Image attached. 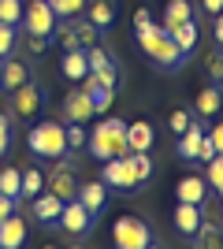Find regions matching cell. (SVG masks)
I'll return each mask as SVG.
<instances>
[{
    "mask_svg": "<svg viewBox=\"0 0 223 249\" xmlns=\"http://www.w3.org/2000/svg\"><path fill=\"white\" fill-rule=\"evenodd\" d=\"M149 26H156L153 11H149V8H138V11H134V37H138V34H145Z\"/></svg>",
    "mask_w": 223,
    "mask_h": 249,
    "instance_id": "cell-38",
    "label": "cell"
},
{
    "mask_svg": "<svg viewBox=\"0 0 223 249\" xmlns=\"http://www.w3.org/2000/svg\"><path fill=\"white\" fill-rule=\"evenodd\" d=\"M0 22L19 26L22 22V0H0Z\"/></svg>",
    "mask_w": 223,
    "mask_h": 249,
    "instance_id": "cell-32",
    "label": "cell"
},
{
    "mask_svg": "<svg viewBox=\"0 0 223 249\" xmlns=\"http://www.w3.org/2000/svg\"><path fill=\"white\" fill-rule=\"evenodd\" d=\"M26 145H30L34 156H41V160H56V156L67 153V134L64 126L52 123V119H41V123L30 126V134H26Z\"/></svg>",
    "mask_w": 223,
    "mask_h": 249,
    "instance_id": "cell-3",
    "label": "cell"
},
{
    "mask_svg": "<svg viewBox=\"0 0 223 249\" xmlns=\"http://www.w3.org/2000/svg\"><path fill=\"white\" fill-rule=\"evenodd\" d=\"M201 223H205V205H186V201L175 205V231L182 238H193L201 231Z\"/></svg>",
    "mask_w": 223,
    "mask_h": 249,
    "instance_id": "cell-10",
    "label": "cell"
},
{
    "mask_svg": "<svg viewBox=\"0 0 223 249\" xmlns=\"http://www.w3.org/2000/svg\"><path fill=\"white\" fill-rule=\"evenodd\" d=\"M220 104H223L220 86H205L201 93H197V115H201V119H212V115L220 112Z\"/></svg>",
    "mask_w": 223,
    "mask_h": 249,
    "instance_id": "cell-23",
    "label": "cell"
},
{
    "mask_svg": "<svg viewBox=\"0 0 223 249\" xmlns=\"http://www.w3.org/2000/svg\"><path fill=\"white\" fill-rule=\"evenodd\" d=\"M193 19V4L190 0H168V8H164V19H160V26L164 30H175V26H182V22Z\"/></svg>",
    "mask_w": 223,
    "mask_h": 249,
    "instance_id": "cell-21",
    "label": "cell"
},
{
    "mask_svg": "<svg viewBox=\"0 0 223 249\" xmlns=\"http://www.w3.org/2000/svg\"><path fill=\"white\" fill-rule=\"evenodd\" d=\"M208 78H212V86H223V49L208 56Z\"/></svg>",
    "mask_w": 223,
    "mask_h": 249,
    "instance_id": "cell-35",
    "label": "cell"
},
{
    "mask_svg": "<svg viewBox=\"0 0 223 249\" xmlns=\"http://www.w3.org/2000/svg\"><path fill=\"white\" fill-rule=\"evenodd\" d=\"M175 197L186 201V205H205L208 201V182L201 175H182L179 186H175Z\"/></svg>",
    "mask_w": 223,
    "mask_h": 249,
    "instance_id": "cell-15",
    "label": "cell"
},
{
    "mask_svg": "<svg viewBox=\"0 0 223 249\" xmlns=\"http://www.w3.org/2000/svg\"><path fill=\"white\" fill-rule=\"evenodd\" d=\"M49 194H56L60 201H71L74 194H78V178H74V167H67V171H52V175H49Z\"/></svg>",
    "mask_w": 223,
    "mask_h": 249,
    "instance_id": "cell-22",
    "label": "cell"
},
{
    "mask_svg": "<svg viewBox=\"0 0 223 249\" xmlns=\"http://www.w3.org/2000/svg\"><path fill=\"white\" fill-rule=\"evenodd\" d=\"M93 219H97V216H89V212H86L82 201L71 197V201H64V212H60V219H56V223H60L71 238H86V234L93 231Z\"/></svg>",
    "mask_w": 223,
    "mask_h": 249,
    "instance_id": "cell-9",
    "label": "cell"
},
{
    "mask_svg": "<svg viewBox=\"0 0 223 249\" xmlns=\"http://www.w3.org/2000/svg\"><path fill=\"white\" fill-rule=\"evenodd\" d=\"M52 41L60 45L64 52L82 49V45H78V34H74V26H71V19H60V22H56V30H52Z\"/></svg>",
    "mask_w": 223,
    "mask_h": 249,
    "instance_id": "cell-26",
    "label": "cell"
},
{
    "mask_svg": "<svg viewBox=\"0 0 223 249\" xmlns=\"http://www.w3.org/2000/svg\"><path fill=\"white\" fill-rule=\"evenodd\" d=\"M11 119H22V123H30V119H37L45 108V93H41V86L37 82H22L15 93H11Z\"/></svg>",
    "mask_w": 223,
    "mask_h": 249,
    "instance_id": "cell-6",
    "label": "cell"
},
{
    "mask_svg": "<svg viewBox=\"0 0 223 249\" xmlns=\"http://www.w3.org/2000/svg\"><path fill=\"white\" fill-rule=\"evenodd\" d=\"M41 190H45V175L37 171V167H26V171H22V197L34 201Z\"/></svg>",
    "mask_w": 223,
    "mask_h": 249,
    "instance_id": "cell-30",
    "label": "cell"
},
{
    "mask_svg": "<svg viewBox=\"0 0 223 249\" xmlns=\"http://www.w3.org/2000/svg\"><path fill=\"white\" fill-rule=\"evenodd\" d=\"M0 194H8V197H15V201L22 197V171L19 167H4V171H0Z\"/></svg>",
    "mask_w": 223,
    "mask_h": 249,
    "instance_id": "cell-28",
    "label": "cell"
},
{
    "mask_svg": "<svg viewBox=\"0 0 223 249\" xmlns=\"http://www.w3.org/2000/svg\"><path fill=\"white\" fill-rule=\"evenodd\" d=\"M86 149L97 156V160H116V156H127V123L119 115H104L101 123L89 130V142Z\"/></svg>",
    "mask_w": 223,
    "mask_h": 249,
    "instance_id": "cell-1",
    "label": "cell"
},
{
    "mask_svg": "<svg viewBox=\"0 0 223 249\" xmlns=\"http://www.w3.org/2000/svg\"><path fill=\"white\" fill-rule=\"evenodd\" d=\"M208 142L216 145V156H223V123H216L212 130H208Z\"/></svg>",
    "mask_w": 223,
    "mask_h": 249,
    "instance_id": "cell-41",
    "label": "cell"
},
{
    "mask_svg": "<svg viewBox=\"0 0 223 249\" xmlns=\"http://www.w3.org/2000/svg\"><path fill=\"white\" fill-rule=\"evenodd\" d=\"M60 71H64L67 82H82L86 74H89V60H86V49L64 52V60H60Z\"/></svg>",
    "mask_w": 223,
    "mask_h": 249,
    "instance_id": "cell-20",
    "label": "cell"
},
{
    "mask_svg": "<svg viewBox=\"0 0 223 249\" xmlns=\"http://www.w3.org/2000/svg\"><path fill=\"white\" fill-rule=\"evenodd\" d=\"M220 208H223V205H220Z\"/></svg>",
    "mask_w": 223,
    "mask_h": 249,
    "instance_id": "cell-49",
    "label": "cell"
},
{
    "mask_svg": "<svg viewBox=\"0 0 223 249\" xmlns=\"http://www.w3.org/2000/svg\"><path fill=\"white\" fill-rule=\"evenodd\" d=\"M86 60H89V74H93L101 86H108V89H119V63L108 56L101 45H89L86 49Z\"/></svg>",
    "mask_w": 223,
    "mask_h": 249,
    "instance_id": "cell-8",
    "label": "cell"
},
{
    "mask_svg": "<svg viewBox=\"0 0 223 249\" xmlns=\"http://www.w3.org/2000/svg\"><path fill=\"white\" fill-rule=\"evenodd\" d=\"M22 82H30V67H26L22 60H11V56H4V74H0V89L15 93Z\"/></svg>",
    "mask_w": 223,
    "mask_h": 249,
    "instance_id": "cell-18",
    "label": "cell"
},
{
    "mask_svg": "<svg viewBox=\"0 0 223 249\" xmlns=\"http://www.w3.org/2000/svg\"><path fill=\"white\" fill-rule=\"evenodd\" d=\"M212 156H216V145L208 142V130H205V138H201V149H197V160H205V164H208Z\"/></svg>",
    "mask_w": 223,
    "mask_h": 249,
    "instance_id": "cell-40",
    "label": "cell"
},
{
    "mask_svg": "<svg viewBox=\"0 0 223 249\" xmlns=\"http://www.w3.org/2000/svg\"><path fill=\"white\" fill-rule=\"evenodd\" d=\"M0 74H4V56H0Z\"/></svg>",
    "mask_w": 223,
    "mask_h": 249,
    "instance_id": "cell-46",
    "label": "cell"
},
{
    "mask_svg": "<svg viewBox=\"0 0 223 249\" xmlns=\"http://www.w3.org/2000/svg\"><path fill=\"white\" fill-rule=\"evenodd\" d=\"M15 205H19L15 197H8V194H0V219H8L11 212H15Z\"/></svg>",
    "mask_w": 223,
    "mask_h": 249,
    "instance_id": "cell-42",
    "label": "cell"
},
{
    "mask_svg": "<svg viewBox=\"0 0 223 249\" xmlns=\"http://www.w3.org/2000/svg\"><path fill=\"white\" fill-rule=\"evenodd\" d=\"M56 11V19H74V15H82L86 11V0H49Z\"/></svg>",
    "mask_w": 223,
    "mask_h": 249,
    "instance_id": "cell-31",
    "label": "cell"
},
{
    "mask_svg": "<svg viewBox=\"0 0 223 249\" xmlns=\"http://www.w3.org/2000/svg\"><path fill=\"white\" fill-rule=\"evenodd\" d=\"M171 41L179 45V52L182 56H190L193 49H197V22H182V26H175V30H171Z\"/></svg>",
    "mask_w": 223,
    "mask_h": 249,
    "instance_id": "cell-24",
    "label": "cell"
},
{
    "mask_svg": "<svg viewBox=\"0 0 223 249\" xmlns=\"http://www.w3.org/2000/svg\"><path fill=\"white\" fill-rule=\"evenodd\" d=\"M138 45H141V52H145V60L149 63H156V67H164V71H171V67H179L186 56L179 52V45L171 41V34L164 30V26H149L145 34H138Z\"/></svg>",
    "mask_w": 223,
    "mask_h": 249,
    "instance_id": "cell-2",
    "label": "cell"
},
{
    "mask_svg": "<svg viewBox=\"0 0 223 249\" xmlns=\"http://www.w3.org/2000/svg\"><path fill=\"white\" fill-rule=\"evenodd\" d=\"M26 223H22L19 212H11L8 219H0V249H22L26 246Z\"/></svg>",
    "mask_w": 223,
    "mask_h": 249,
    "instance_id": "cell-12",
    "label": "cell"
},
{
    "mask_svg": "<svg viewBox=\"0 0 223 249\" xmlns=\"http://www.w3.org/2000/svg\"><path fill=\"white\" fill-rule=\"evenodd\" d=\"M45 249H52V246H45Z\"/></svg>",
    "mask_w": 223,
    "mask_h": 249,
    "instance_id": "cell-47",
    "label": "cell"
},
{
    "mask_svg": "<svg viewBox=\"0 0 223 249\" xmlns=\"http://www.w3.org/2000/svg\"><path fill=\"white\" fill-rule=\"evenodd\" d=\"M60 212H64V201L56 197V194H49V190H41V194L34 197V216L41 219V223H49V227H52L56 219H60Z\"/></svg>",
    "mask_w": 223,
    "mask_h": 249,
    "instance_id": "cell-19",
    "label": "cell"
},
{
    "mask_svg": "<svg viewBox=\"0 0 223 249\" xmlns=\"http://www.w3.org/2000/svg\"><path fill=\"white\" fill-rule=\"evenodd\" d=\"M153 145H156V130H153V123H145V119L127 123V149H130V153H149Z\"/></svg>",
    "mask_w": 223,
    "mask_h": 249,
    "instance_id": "cell-16",
    "label": "cell"
},
{
    "mask_svg": "<svg viewBox=\"0 0 223 249\" xmlns=\"http://www.w3.org/2000/svg\"><path fill=\"white\" fill-rule=\"evenodd\" d=\"M64 134H67V153H78V149H86V142H89L86 123H67Z\"/></svg>",
    "mask_w": 223,
    "mask_h": 249,
    "instance_id": "cell-29",
    "label": "cell"
},
{
    "mask_svg": "<svg viewBox=\"0 0 223 249\" xmlns=\"http://www.w3.org/2000/svg\"><path fill=\"white\" fill-rule=\"evenodd\" d=\"M212 37H216V49H223V8L216 11V26H212Z\"/></svg>",
    "mask_w": 223,
    "mask_h": 249,
    "instance_id": "cell-43",
    "label": "cell"
},
{
    "mask_svg": "<svg viewBox=\"0 0 223 249\" xmlns=\"http://www.w3.org/2000/svg\"><path fill=\"white\" fill-rule=\"evenodd\" d=\"M64 115H67V123L93 119V97L86 93V89H71V93L64 97Z\"/></svg>",
    "mask_w": 223,
    "mask_h": 249,
    "instance_id": "cell-11",
    "label": "cell"
},
{
    "mask_svg": "<svg viewBox=\"0 0 223 249\" xmlns=\"http://www.w3.org/2000/svg\"><path fill=\"white\" fill-rule=\"evenodd\" d=\"M153 242V231L141 216H119L112 223V246L116 249H145Z\"/></svg>",
    "mask_w": 223,
    "mask_h": 249,
    "instance_id": "cell-4",
    "label": "cell"
},
{
    "mask_svg": "<svg viewBox=\"0 0 223 249\" xmlns=\"http://www.w3.org/2000/svg\"><path fill=\"white\" fill-rule=\"evenodd\" d=\"M190 119H193V115H190V112H182V108H179V112H171V115H168V126H171V134H186Z\"/></svg>",
    "mask_w": 223,
    "mask_h": 249,
    "instance_id": "cell-36",
    "label": "cell"
},
{
    "mask_svg": "<svg viewBox=\"0 0 223 249\" xmlns=\"http://www.w3.org/2000/svg\"><path fill=\"white\" fill-rule=\"evenodd\" d=\"M26 52H30V56H45V52H49V37L26 34Z\"/></svg>",
    "mask_w": 223,
    "mask_h": 249,
    "instance_id": "cell-39",
    "label": "cell"
},
{
    "mask_svg": "<svg viewBox=\"0 0 223 249\" xmlns=\"http://www.w3.org/2000/svg\"><path fill=\"white\" fill-rule=\"evenodd\" d=\"M201 138H205V119H190L186 134H179V156L182 160H197V149H201Z\"/></svg>",
    "mask_w": 223,
    "mask_h": 249,
    "instance_id": "cell-17",
    "label": "cell"
},
{
    "mask_svg": "<svg viewBox=\"0 0 223 249\" xmlns=\"http://www.w3.org/2000/svg\"><path fill=\"white\" fill-rule=\"evenodd\" d=\"M145 249H160V246H156V242H149V246H145Z\"/></svg>",
    "mask_w": 223,
    "mask_h": 249,
    "instance_id": "cell-45",
    "label": "cell"
},
{
    "mask_svg": "<svg viewBox=\"0 0 223 249\" xmlns=\"http://www.w3.org/2000/svg\"><path fill=\"white\" fill-rule=\"evenodd\" d=\"M56 11H52V4L49 0H30L26 8H22V34H37V37H52V30H56Z\"/></svg>",
    "mask_w": 223,
    "mask_h": 249,
    "instance_id": "cell-7",
    "label": "cell"
},
{
    "mask_svg": "<svg viewBox=\"0 0 223 249\" xmlns=\"http://www.w3.org/2000/svg\"><path fill=\"white\" fill-rule=\"evenodd\" d=\"M71 249H78V246H71Z\"/></svg>",
    "mask_w": 223,
    "mask_h": 249,
    "instance_id": "cell-48",
    "label": "cell"
},
{
    "mask_svg": "<svg viewBox=\"0 0 223 249\" xmlns=\"http://www.w3.org/2000/svg\"><path fill=\"white\" fill-rule=\"evenodd\" d=\"M15 37H19V26L0 22V56H11V49H15Z\"/></svg>",
    "mask_w": 223,
    "mask_h": 249,
    "instance_id": "cell-34",
    "label": "cell"
},
{
    "mask_svg": "<svg viewBox=\"0 0 223 249\" xmlns=\"http://www.w3.org/2000/svg\"><path fill=\"white\" fill-rule=\"evenodd\" d=\"M74 197L82 201V208L89 212V216H101V208H104V201H108V186L97 178V182H78V194Z\"/></svg>",
    "mask_w": 223,
    "mask_h": 249,
    "instance_id": "cell-14",
    "label": "cell"
},
{
    "mask_svg": "<svg viewBox=\"0 0 223 249\" xmlns=\"http://www.w3.org/2000/svg\"><path fill=\"white\" fill-rule=\"evenodd\" d=\"M193 249H223V227L216 223H201V231L193 234Z\"/></svg>",
    "mask_w": 223,
    "mask_h": 249,
    "instance_id": "cell-25",
    "label": "cell"
},
{
    "mask_svg": "<svg viewBox=\"0 0 223 249\" xmlns=\"http://www.w3.org/2000/svg\"><path fill=\"white\" fill-rule=\"evenodd\" d=\"M205 182L216 190V194H223V156H212L208 160V171H205Z\"/></svg>",
    "mask_w": 223,
    "mask_h": 249,
    "instance_id": "cell-33",
    "label": "cell"
},
{
    "mask_svg": "<svg viewBox=\"0 0 223 249\" xmlns=\"http://www.w3.org/2000/svg\"><path fill=\"white\" fill-rule=\"evenodd\" d=\"M201 8H205V11H208V15H216V11H220V8H223V0H201Z\"/></svg>",
    "mask_w": 223,
    "mask_h": 249,
    "instance_id": "cell-44",
    "label": "cell"
},
{
    "mask_svg": "<svg viewBox=\"0 0 223 249\" xmlns=\"http://www.w3.org/2000/svg\"><path fill=\"white\" fill-rule=\"evenodd\" d=\"M11 149V115L0 112V156H8Z\"/></svg>",
    "mask_w": 223,
    "mask_h": 249,
    "instance_id": "cell-37",
    "label": "cell"
},
{
    "mask_svg": "<svg viewBox=\"0 0 223 249\" xmlns=\"http://www.w3.org/2000/svg\"><path fill=\"white\" fill-rule=\"evenodd\" d=\"M101 182L112 186V190H138L141 186V175H138V160H134V153L116 156V160H104Z\"/></svg>",
    "mask_w": 223,
    "mask_h": 249,
    "instance_id": "cell-5",
    "label": "cell"
},
{
    "mask_svg": "<svg viewBox=\"0 0 223 249\" xmlns=\"http://www.w3.org/2000/svg\"><path fill=\"white\" fill-rule=\"evenodd\" d=\"M71 26H74V34H78V45H82V49H89V45H101V41H97V37H101V30H97V26L86 19V15H74Z\"/></svg>",
    "mask_w": 223,
    "mask_h": 249,
    "instance_id": "cell-27",
    "label": "cell"
},
{
    "mask_svg": "<svg viewBox=\"0 0 223 249\" xmlns=\"http://www.w3.org/2000/svg\"><path fill=\"white\" fill-rule=\"evenodd\" d=\"M116 0H86V19L93 22L97 30H112V26H116Z\"/></svg>",
    "mask_w": 223,
    "mask_h": 249,
    "instance_id": "cell-13",
    "label": "cell"
}]
</instances>
